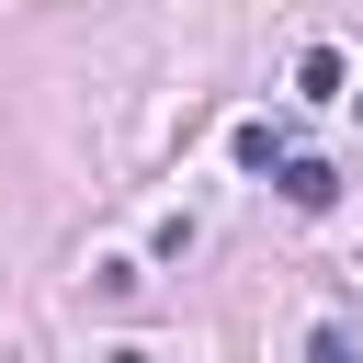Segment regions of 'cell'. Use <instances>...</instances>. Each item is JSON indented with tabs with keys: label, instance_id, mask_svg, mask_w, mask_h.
<instances>
[{
	"label": "cell",
	"instance_id": "obj_5",
	"mask_svg": "<svg viewBox=\"0 0 363 363\" xmlns=\"http://www.w3.org/2000/svg\"><path fill=\"white\" fill-rule=\"evenodd\" d=\"M113 363H159V352H113Z\"/></svg>",
	"mask_w": 363,
	"mask_h": 363
},
{
	"label": "cell",
	"instance_id": "obj_1",
	"mask_svg": "<svg viewBox=\"0 0 363 363\" xmlns=\"http://www.w3.org/2000/svg\"><path fill=\"white\" fill-rule=\"evenodd\" d=\"M272 170H284V204H295V216H329V204H340V170H329V159H272Z\"/></svg>",
	"mask_w": 363,
	"mask_h": 363
},
{
	"label": "cell",
	"instance_id": "obj_3",
	"mask_svg": "<svg viewBox=\"0 0 363 363\" xmlns=\"http://www.w3.org/2000/svg\"><path fill=\"white\" fill-rule=\"evenodd\" d=\"M227 159H238V170H272L284 147H272V125H238V136H227Z\"/></svg>",
	"mask_w": 363,
	"mask_h": 363
},
{
	"label": "cell",
	"instance_id": "obj_4",
	"mask_svg": "<svg viewBox=\"0 0 363 363\" xmlns=\"http://www.w3.org/2000/svg\"><path fill=\"white\" fill-rule=\"evenodd\" d=\"M306 363H363V352H352V329H318V340H306Z\"/></svg>",
	"mask_w": 363,
	"mask_h": 363
},
{
	"label": "cell",
	"instance_id": "obj_2",
	"mask_svg": "<svg viewBox=\"0 0 363 363\" xmlns=\"http://www.w3.org/2000/svg\"><path fill=\"white\" fill-rule=\"evenodd\" d=\"M295 91H306V102H340V57L306 45V57H295Z\"/></svg>",
	"mask_w": 363,
	"mask_h": 363
}]
</instances>
